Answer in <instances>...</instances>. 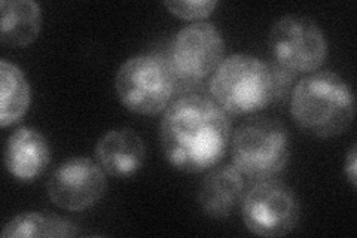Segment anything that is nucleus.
Masks as SVG:
<instances>
[{
    "mask_svg": "<svg viewBox=\"0 0 357 238\" xmlns=\"http://www.w3.org/2000/svg\"><path fill=\"white\" fill-rule=\"evenodd\" d=\"M290 115L299 130L312 137H338L351 127L356 117L353 89L332 70L305 75L292 91Z\"/></svg>",
    "mask_w": 357,
    "mask_h": 238,
    "instance_id": "3",
    "label": "nucleus"
},
{
    "mask_svg": "<svg viewBox=\"0 0 357 238\" xmlns=\"http://www.w3.org/2000/svg\"><path fill=\"white\" fill-rule=\"evenodd\" d=\"M94 154L96 161L107 176L128 179L143 168L146 144L131 128H114L98 139Z\"/></svg>",
    "mask_w": 357,
    "mask_h": 238,
    "instance_id": "10",
    "label": "nucleus"
},
{
    "mask_svg": "<svg viewBox=\"0 0 357 238\" xmlns=\"http://www.w3.org/2000/svg\"><path fill=\"white\" fill-rule=\"evenodd\" d=\"M232 124L216 101L186 94L165 109L160 126L164 158L183 173H203L216 167L229 147Z\"/></svg>",
    "mask_w": 357,
    "mask_h": 238,
    "instance_id": "1",
    "label": "nucleus"
},
{
    "mask_svg": "<svg viewBox=\"0 0 357 238\" xmlns=\"http://www.w3.org/2000/svg\"><path fill=\"white\" fill-rule=\"evenodd\" d=\"M42 10L33 0H2L0 2V42L5 47H29L39 36Z\"/></svg>",
    "mask_w": 357,
    "mask_h": 238,
    "instance_id": "13",
    "label": "nucleus"
},
{
    "mask_svg": "<svg viewBox=\"0 0 357 238\" xmlns=\"http://www.w3.org/2000/svg\"><path fill=\"white\" fill-rule=\"evenodd\" d=\"M345 176H347V180L350 182L351 188H357V147L356 144L351 146V149L349 151L347 156H345Z\"/></svg>",
    "mask_w": 357,
    "mask_h": 238,
    "instance_id": "17",
    "label": "nucleus"
},
{
    "mask_svg": "<svg viewBox=\"0 0 357 238\" xmlns=\"http://www.w3.org/2000/svg\"><path fill=\"white\" fill-rule=\"evenodd\" d=\"M79 234L77 226L54 213L26 211L10 219L2 231V238L20 237H75Z\"/></svg>",
    "mask_w": 357,
    "mask_h": 238,
    "instance_id": "15",
    "label": "nucleus"
},
{
    "mask_svg": "<svg viewBox=\"0 0 357 238\" xmlns=\"http://www.w3.org/2000/svg\"><path fill=\"white\" fill-rule=\"evenodd\" d=\"M219 2L216 0H174V2H164V6L169 9V13L181 20L186 21H204L207 17L215 13Z\"/></svg>",
    "mask_w": 357,
    "mask_h": 238,
    "instance_id": "16",
    "label": "nucleus"
},
{
    "mask_svg": "<svg viewBox=\"0 0 357 238\" xmlns=\"http://www.w3.org/2000/svg\"><path fill=\"white\" fill-rule=\"evenodd\" d=\"M244 226L258 237H283L292 232L301 219V202L284 182L265 179L244 192L241 201Z\"/></svg>",
    "mask_w": 357,
    "mask_h": 238,
    "instance_id": "7",
    "label": "nucleus"
},
{
    "mask_svg": "<svg viewBox=\"0 0 357 238\" xmlns=\"http://www.w3.org/2000/svg\"><path fill=\"white\" fill-rule=\"evenodd\" d=\"M244 188V176L232 164L213 167L199 185V209L207 218L227 219L241 204Z\"/></svg>",
    "mask_w": 357,
    "mask_h": 238,
    "instance_id": "12",
    "label": "nucleus"
},
{
    "mask_svg": "<svg viewBox=\"0 0 357 238\" xmlns=\"http://www.w3.org/2000/svg\"><path fill=\"white\" fill-rule=\"evenodd\" d=\"M292 152L290 134L282 121L252 117L231 137L232 165L248 179L265 180L280 174Z\"/></svg>",
    "mask_w": 357,
    "mask_h": 238,
    "instance_id": "4",
    "label": "nucleus"
},
{
    "mask_svg": "<svg viewBox=\"0 0 357 238\" xmlns=\"http://www.w3.org/2000/svg\"><path fill=\"white\" fill-rule=\"evenodd\" d=\"M31 101L27 77L18 66L0 60V126H14L26 115Z\"/></svg>",
    "mask_w": 357,
    "mask_h": 238,
    "instance_id": "14",
    "label": "nucleus"
},
{
    "mask_svg": "<svg viewBox=\"0 0 357 238\" xmlns=\"http://www.w3.org/2000/svg\"><path fill=\"white\" fill-rule=\"evenodd\" d=\"M294 76L249 54H232L211 75V98L229 117L261 112L284 96Z\"/></svg>",
    "mask_w": 357,
    "mask_h": 238,
    "instance_id": "2",
    "label": "nucleus"
},
{
    "mask_svg": "<svg viewBox=\"0 0 357 238\" xmlns=\"http://www.w3.org/2000/svg\"><path fill=\"white\" fill-rule=\"evenodd\" d=\"M274 66L292 76L310 75L325 64L329 45L314 20L301 15H286L274 22L268 36Z\"/></svg>",
    "mask_w": 357,
    "mask_h": 238,
    "instance_id": "6",
    "label": "nucleus"
},
{
    "mask_svg": "<svg viewBox=\"0 0 357 238\" xmlns=\"http://www.w3.org/2000/svg\"><path fill=\"white\" fill-rule=\"evenodd\" d=\"M177 89L167 57L139 54L122 63L115 76V91L130 112L155 117L170 106Z\"/></svg>",
    "mask_w": 357,
    "mask_h": 238,
    "instance_id": "5",
    "label": "nucleus"
},
{
    "mask_svg": "<svg viewBox=\"0 0 357 238\" xmlns=\"http://www.w3.org/2000/svg\"><path fill=\"white\" fill-rule=\"evenodd\" d=\"M106 176L103 168L91 158H72L51 173L47 184L48 197L61 210L85 211L105 197Z\"/></svg>",
    "mask_w": 357,
    "mask_h": 238,
    "instance_id": "9",
    "label": "nucleus"
},
{
    "mask_svg": "<svg viewBox=\"0 0 357 238\" xmlns=\"http://www.w3.org/2000/svg\"><path fill=\"white\" fill-rule=\"evenodd\" d=\"M51 163V147L45 135L33 127H20L9 135L5 147V167L20 182L40 177Z\"/></svg>",
    "mask_w": 357,
    "mask_h": 238,
    "instance_id": "11",
    "label": "nucleus"
},
{
    "mask_svg": "<svg viewBox=\"0 0 357 238\" xmlns=\"http://www.w3.org/2000/svg\"><path fill=\"white\" fill-rule=\"evenodd\" d=\"M225 60V40L216 26L207 21L189 24L176 33L169 61L178 85H195L216 72Z\"/></svg>",
    "mask_w": 357,
    "mask_h": 238,
    "instance_id": "8",
    "label": "nucleus"
}]
</instances>
